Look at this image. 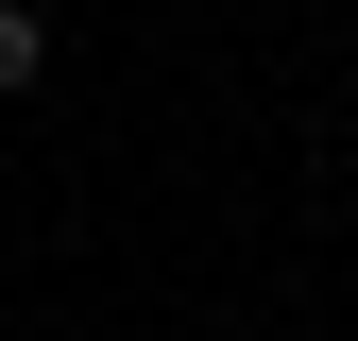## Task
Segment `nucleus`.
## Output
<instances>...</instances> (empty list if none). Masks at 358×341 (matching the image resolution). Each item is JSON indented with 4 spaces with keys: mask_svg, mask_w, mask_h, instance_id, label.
I'll return each mask as SVG.
<instances>
[{
    "mask_svg": "<svg viewBox=\"0 0 358 341\" xmlns=\"http://www.w3.org/2000/svg\"><path fill=\"white\" fill-rule=\"evenodd\" d=\"M34 52H52V17H34V0H0V103L34 85Z\"/></svg>",
    "mask_w": 358,
    "mask_h": 341,
    "instance_id": "nucleus-1",
    "label": "nucleus"
}]
</instances>
